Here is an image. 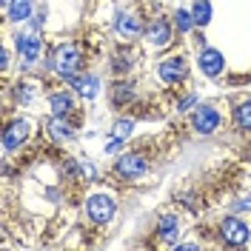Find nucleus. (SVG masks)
<instances>
[{"mask_svg":"<svg viewBox=\"0 0 251 251\" xmlns=\"http://www.w3.org/2000/svg\"><path fill=\"white\" fill-rule=\"evenodd\" d=\"M26 140H29V123H26L23 117L12 120V123L3 128V149H6V151H15V149H20Z\"/></svg>","mask_w":251,"mask_h":251,"instance_id":"nucleus-5","label":"nucleus"},{"mask_svg":"<svg viewBox=\"0 0 251 251\" xmlns=\"http://www.w3.org/2000/svg\"><path fill=\"white\" fill-rule=\"evenodd\" d=\"M191 126H194L197 134H211V131L220 126V111L214 109V106L203 103V106H197L194 114H191Z\"/></svg>","mask_w":251,"mask_h":251,"instance_id":"nucleus-4","label":"nucleus"},{"mask_svg":"<svg viewBox=\"0 0 251 251\" xmlns=\"http://www.w3.org/2000/svg\"><path fill=\"white\" fill-rule=\"evenodd\" d=\"M17 100L20 103H31V86H17Z\"/></svg>","mask_w":251,"mask_h":251,"instance_id":"nucleus-22","label":"nucleus"},{"mask_svg":"<svg viewBox=\"0 0 251 251\" xmlns=\"http://www.w3.org/2000/svg\"><path fill=\"white\" fill-rule=\"evenodd\" d=\"M3 9H6L9 20L20 23V20H29V15H31V0H9Z\"/></svg>","mask_w":251,"mask_h":251,"instance_id":"nucleus-14","label":"nucleus"},{"mask_svg":"<svg viewBox=\"0 0 251 251\" xmlns=\"http://www.w3.org/2000/svg\"><path fill=\"white\" fill-rule=\"evenodd\" d=\"M146 40L151 43V46H166L169 40H172V26L166 23V20H151L149 26H146Z\"/></svg>","mask_w":251,"mask_h":251,"instance_id":"nucleus-9","label":"nucleus"},{"mask_svg":"<svg viewBox=\"0 0 251 251\" xmlns=\"http://www.w3.org/2000/svg\"><path fill=\"white\" fill-rule=\"evenodd\" d=\"M51 66H54V72L66 80H75L80 72V66H83V57H80V51L75 46H69V43H63V46L54 49V54H51Z\"/></svg>","mask_w":251,"mask_h":251,"instance_id":"nucleus-1","label":"nucleus"},{"mask_svg":"<svg viewBox=\"0 0 251 251\" xmlns=\"http://www.w3.org/2000/svg\"><path fill=\"white\" fill-rule=\"evenodd\" d=\"M46 131H49V137L54 143H69V140H75V128L66 123V117H51L46 123Z\"/></svg>","mask_w":251,"mask_h":251,"instance_id":"nucleus-10","label":"nucleus"},{"mask_svg":"<svg viewBox=\"0 0 251 251\" xmlns=\"http://www.w3.org/2000/svg\"><path fill=\"white\" fill-rule=\"evenodd\" d=\"M234 123H237V128L251 131V100H243L234 109Z\"/></svg>","mask_w":251,"mask_h":251,"instance_id":"nucleus-17","label":"nucleus"},{"mask_svg":"<svg viewBox=\"0 0 251 251\" xmlns=\"http://www.w3.org/2000/svg\"><path fill=\"white\" fill-rule=\"evenodd\" d=\"M128 100H134V86H131V83H117V86L111 89V103H114V106H123Z\"/></svg>","mask_w":251,"mask_h":251,"instance_id":"nucleus-18","label":"nucleus"},{"mask_svg":"<svg viewBox=\"0 0 251 251\" xmlns=\"http://www.w3.org/2000/svg\"><path fill=\"white\" fill-rule=\"evenodd\" d=\"M157 231H160V237L166 243H174V237L180 231V220L174 217V214H163V217L157 220Z\"/></svg>","mask_w":251,"mask_h":251,"instance_id":"nucleus-15","label":"nucleus"},{"mask_svg":"<svg viewBox=\"0 0 251 251\" xmlns=\"http://www.w3.org/2000/svg\"><path fill=\"white\" fill-rule=\"evenodd\" d=\"M40 49H43V43H40L37 34H20V37H17V51H20L26 60H37Z\"/></svg>","mask_w":251,"mask_h":251,"instance_id":"nucleus-13","label":"nucleus"},{"mask_svg":"<svg viewBox=\"0 0 251 251\" xmlns=\"http://www.w3.org/2000/svg\"><path fill=\"white\" fill-rule=\"evenodd\" d=\"M114 26H117V34H120V37H137L143 31L137 15H126V12L114 17Z\"/></svg>","mask_w":251,"mask_h":251,"instance_id":"nucleus-12","label":"nucleus"},{"mask_svg":"<svg viewBox=\"0 0 251 251\" xmlns=\"http://www.w3.org/2000/svg\"><path fill=\"white\" fill-rule=\"evenodd\" d=\"M194 103H197V97H194V94H188L186 100H180V111H186V109H191V106H194Z\"/></svg>","mask_w":251,"mask_h":251,"instance_id":"nucleus-23","label":"nucleus"},{"mask_svg":"<svg viewBox=\"0 0 251 251\" xmlns=\"http://www.w3.org/2000/svg\"><path fill=\"white\" fill-rule=\"evenodd\" d=\"M72 86H75V92L80 97H86V100H94L97 92H100V80L94 77V75H77V77L72 80Z\"/></svg>","mask_w":251,"mask_h":251,"instance_id":"nucleus-11","label":"nucleus"},{"mask_svg":"<svg viewBox=\"0 0 251 251\" xmlns=\"http://www.w3.org/2000/svg\"><path fill=\"white\" fill-rule=\"evenodd\" d=\"M157 75H160L163 83H180V80H186L188 66L183 57H166V60L157 66Z\"/></svg>","mask_w":251,"mask_h":251,"instance_id":"nucleus-6","label":"nucleus"},{"mask_svg":"<svg viewBox=\"0 0 251 251\" xmlns=\"http://www.w3.org/2000/svg\"><path fill=\"white\" fill-rule=\"evenodd\" d=\"M191 15H194V23L197 26H208V20H211V3L208 0H194Z\"/></svg>","mask_w":251,"mask_h":251,"instance_id":"nucleus-19","label":"nucleus"},{"mask_svg":"<svg viewBox=\"0 0 251 251\" xmlns=\"http://www.w3.org/2000/svg\"><path fill=\"white\" fill-rule=\"evenodd\" d=\"M197 66H200V72H203L205 77H217L220 72H223V66H226V57H223V51L220 49H203L200 51V57H197Z\"/></svg>","mask_w":251,"mask_h":251,"instance_id":"nucleus-7","label":"nucleus"},{"mask_svg":"<svg viewBox=\"0 0 251 251\" xmlns=\"http://www.w3.org/2000/svg\"><path fill=\"white\" fill-rule=\"evenodd\" d=\"M131 131H134V120H128V117H120L114 128H111V137H117V140H128L131 137Z\"/></svg>","mask_w":251,"mask_h":251,"instance_id":"nucleus-20","label":"nucleus"},{"mask_svg":"<svg viewBox=\"0 0 251 251\" xmlns=\"http://www.w3.org/2000/svg\"><path fill=\"white\" fill-rule=\"evenodd\" d=\"M220 237H223L226 246H246L249 237H251V228L243 223V220L226 217L223 223H220Z\"/></svg>","mask_w":251,"mask_h":251,"instance_id":"nucleus-3","label":"nucleus"},{"mask_svg":"<svg viewBox=\"0 0 251 251\" xmlns=\"http://www.w3.org/2000/svg\"><path fill=\"white\" fill-rule=\"evenodd\" d=\"M86 217L92 223H97V226H106L114 217V200L109 194H92L86 200Z\"/></svg>","mask_w":251,"mask_h":251,"instance_id":"nucleus-2","label":"nucleus"},{"mask_svg":"<svg viewBox=\"0 0 251 251\" xmlns=\"http://www.w3.org/2000/svg\"><path fill=\"white\" fill-rule=\"evenodd\" d=\"M49 109H51V117H66V114L72 111V94H66V92L51 94Z\"/></svg>","mask_w":251,"mask_h":251,"instance_id":"nucleus-16","label":"nucleus"},{"mask_svg":"<svg viewBox=\"0 0 251 251\" xmlns=\"http://www.w3.org/2000/svg\"><path fill=\"white\" fill-rule=\"evenodd\" d=\"M174 26L180 31H191L197 23H194V15L191 12H186V9H177V15H174Z\"/></svg>","mask_w":251,"mask_h":251,"instance_id":"nucleus-21","label":"nucleus"},{"mask_svg":"<svg viewBox=\"0 0 251 251\" xmlns=\"http://www.w3.org/2000/svg\"><path fill=\"white\" fill-rule=\"evenodd\" d=\"M80 169H83V174H86V177H94V174H97L92 163H80Z\"/></svg>","mask_w":251,"mask_h":251,"instance_id":"nucleus-24","label":"nucleus"},{"mask_svg":"<svg viewBox=\"0 0 251 251\" xmlns=\"http://www.w3.org/2000/svg\"><path fill=\"white\" fill-rule=\"evenodd\" d=\"M117 174L120 177H128V180H134V177H140L143 172H146V157L143 154H123L120 160H117Z\"/></svg>","mask_w":251,"mask_h":251,"instance_id":"nucleus-8","label":"nucleus"}]
</instances>
